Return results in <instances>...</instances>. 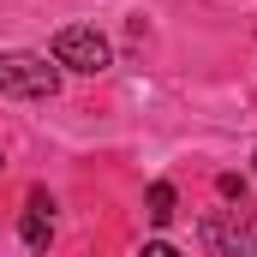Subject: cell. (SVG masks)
Returning a JSON list of instances; mask_svg holds the SVG:
<instances>
[{
    "mask_svg": "<svg viewBox=\"0 0 257 257\" xmlns=\"http://www.w3.org/2000/svg\"><path fill=\"white\" fill-rule=\"evenodd\" d=\"M18 233H24L30 251H48V239H54V203H48V192H30V197H24V221H18Z\"/></svg>",
    "mask_w": 257,
    "mask_h": 257,
    "instance_id": "cell-4",
    "label": "cell"
},
{
    "mask_svg": "<svg viewBox=\"0 0 257 257\" xmlns=\"http://www.w3.org/2000/svg\"><path fill=\"white\" fill-rule=\"evenodd\" d=\"M174 203H180V197H174V186H168V180H156V186L144 192V215H150L156 227H168V221H174Z\"/></svg>",
    "mask_w": 257,
    "mask_h": 257,
    "instance_id": "cell-5",
    "label": "cell"
},
{
    "mask_svg": "<svg viewBox=\"0 0 257 257\" xmlns=\"http://www.w3.org/2000/svg\"><path fill=\"white\" fill-rule=\"evenodd\" d=\"M54 66H60V72L96 78V72L114 66V48H108V36H102L96 24H66L60 36H54Z\"/></svg>",
    "mask_w": 257,
    "mask_h": 257,
    "instance_id": "cell-1",
    "label": "cell"
},
{
    "mask_svg": "<svg viewBox=\"0 0 257 257\" xmlns=\"http://www.w3.org/2000/svg\"><path fill=\"white\" fill-rule=\"evenodd\" d=\"M215 192L227 197V203H239V197H245V180H239V174H221V180H215Z\"/></svg>",
    "mask_w": 257,
    "mask_h": 257,
    "instance_id": "cell-6",
    "label": "cell"
},
{
    "mask_svg": "<svg viewBox=\"0 0 257 257\" xmlns=\"http://www.w3.org/2000/svg\"><path fill=\"white\" fill-rule=\"evenodd\" d=\"M138 257H186V251H180V245H168V239H150Z\"/></svg>",
    "mask_w": 257,
    "mask_h": 257,
    "instance_id": "cell-7",
    "label": "cell"
},
{
    "mask_svg": "<svg viewBox=\"0 0 257 257\" xmlns=\"http://www.w3.org/2000/svg\"><path fill=\"white\" fill-rule=\"evenodd\" d=\"M251 174H257V150H251Z\"/></svg>",
    "mask_w": 257,
    "mask_h": 257,
    "instance_id": "cell-8",
    "label": "cell"
},
{
    "mask_svg": "<svg viewBox=\"0 0 257 257\" xmlns=\"http://www.w3.org/2000/svg\"><path fill=\"white\" fill-rule=\"evenodd\" d=\"M203 245L215 257H257V221H239V209L203 215Z\"/></svg>",
    "mask_w": 257,
    "mask_h": 257,
    "instance_id": "cell-3",
    "label": "cell"
},
{
    "mask_svg": "<svg viewBox=\"0 0 257 257\" xmlns=\"http://www.w3.org/2000/svg\"><path fill=\"white\" fill-rule=\"evenodd\" d=\"M54 90H60V66H48L42 54H0V96L42 102Z\"/></svg>",
    "mask_w": 257,
    "mask_h": 257,
    "instance_id": "cell-2",
    "label": "cell"
}]
</instances>
